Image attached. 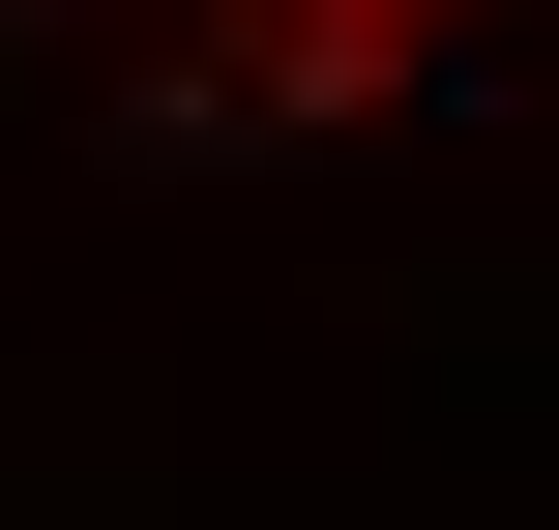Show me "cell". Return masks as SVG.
Instances as JSON below:
<instances>
[{"label": "cell", "instance_id": "obj_1", "mask_svg": "<svg viewBox=\"0 0 559 530\" xmlns=\"http://www.w3.org/2000/svg\"><path fill=\"white\" fill-rule=\"evenodd\" d=\"M559 0H324V89H354V59H531Z\"/></svg>", "mask_w": 559, "mask_h": 530}]
</instances>
